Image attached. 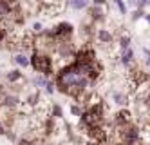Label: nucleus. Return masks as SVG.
Instances as JSON below:
<instances>
[{"label": "nucleus", "instance_id": "1", "mask_svg": "<svg viewBox=\"0 0 150 145\" xmlns=\"http://www.w3.org/2000/svg\"><path fill=\"white\" fill-rule=\"evenodd\" d=\"M31 67L36 73L44 74L45 78H51L54 74V58H52L51 53H42V51H33L29 56Z\"/></svg>", "mask_w": 150, "mask_h": 145}, {"label": "nucleus", "instance_id": "2", "mask_svg": "<svg viewBox=\"0 0 150 145\" xmlns=\"http://www.w3.org/2000/svg\"><path fill=\"white\" fill-rule=\"evenodd\" d=\"M54 31V40L56 42H65V40H71L72 35H74V26L71 22H58V24L52 27Z\"/></svg>", "mask_w": 150, "mask_h": 145}, {"label": "nucleus", "instance_id": "3", "mask_svg": "<svg viewBox=\"0 0 150 145\" xmlns=\"http://www.w3.org/2000/svg\"><path fill=\"white\" fill-rule=\"evenodd\" d=\"M130 124H132V111L128 107H123V109L117 111V113H114V116H112L114 129H121V127H127Z\"/></svg>", "mask_w": 150, "mask_h": 145}, {"label": "nucleus", "instance_id": "4", "mask_svg": "<svg viewBox=\"0 0 150 145\" xmlns=\"http://www.w3.org/2000/svg\"><path fill=\"white\" fill-rule=\"evenodd\" d=\"M20 105H22V100H20L18 94H4L2 98V104H0V107H4V109H11V111H16Z\"/></svg>", "mask_w": 150, "mask_h": 145}, {"label": "nucleus", "instance_id": "5", "mask_svg": "<svg viewBox=\"0 0 150 145\" xmlns=\"http://www.w3.org/2000/svg\"><path fill=\"white\" fill-rule=\"evenodd\" d=\"M89 18L92 24H101V22H105V9L100 7V6H91L89 7Z\"/></svg>", "mask_w": 150, "mask_h": 145}, {"label": "nucleus", "instance_id": "6", "mask_svg": "<svg viewBox=\"0 0 150 145\" xmlns=\"http://www.w3.org/2000/svg\"><path fill=\"white\" fill-rule=\"evenodd\" d=\"M110 98H112V102L120 107V109L128 107V104H130V98H128V94H127L125 91H112Z\"/></svg>", "mask_w": 150, "mask_h": 145}, {"label": "nucleus", "instance_id": "7", "mask_svg": "<svg viewBox=\"0 0 150 145\" xmlns=\"http://www.w3.org/2000/svg\"><path fill=\"white\" fill-rule=\"evenodd\" d=\"M96 38H98V42H100V44H105V46H109V44H112V42H114V35H112V31H110V29H105V27H101V29L96 31Z\"/></svg>", "mask_w": 150, "mask_h": 145}, {"label": "nucleus", "instance_id": "8", "mask_svg": "<svg viewBox=\"0 0 150 145\" xmlns=\"http://www.w3.org/2000/svg\"><path fill=\"white\" fill-rule=\"evenodd\" d=\"M134 49L132 47H128V49H125V51H121V54H120V64L123 65V67H132V64H134Z\"/></svg>", "mask_w": 150, "mask_h": 145}, {"label": "nucleus", "instance_id": "9", "mask_svg": "<svg viewBox=\"0 0 150 145\" xmlns=\"http://www.w3.org/2000/svg\"><path fill=\"white\" fill-rule=\"evenodd\" d=\"M13 62L18 65V67H29V65H31L29 54H25V53H22V51H18V53L13 54Z\"/></svg>", "mask_w": 150, "mask_h": 145}, {"label": "nucleus", "instance_id": "10", "mask_svg": "<svg viewBox=\"0 0 150 145\" xmlns=\"http://www.w3.org/2000/svg\"><path fill=\"white\" fill-rule=\"evenodd\" d=\"M6 80L9 84H18V82L24 80V73L20 71V69H11V71L6 73Z\"/></svg>", "mask_w": 150, "mask_h": 145}, {"label": "nucleus", "instance_id": "11", "mask_svg": "<svg viewBox=\"0 0 150 145\" xmlns=\"http://www.w3.org/2000/svg\"><path fill=\"white\" fill-rule=\"evenodd\" d=\"M67 4L74 11H83V9L89 7V0H67Z\"/></svg>", "mask_w": 150, "mask_h": 145}, {"label": "nucleus", "instance_id": "12", "mask_svg": "<svg viewBox=\"0 0 150 145\" xmlns=\"http://www.w3.org/2000/svg\"><path fill=\"white\" fill-rule=\"evenodd\" d=\"M38 104H40V91H35V93L27 94V98H25V105L27 107H36Z\"/></svg>", "mask_w": 150, "mask_h": 145}, {"label": "nucleus", "instance_id": "13", "mask_svg": "<svg viewBox=\"0 0 150 145\" xmlns=\"http://www.w3.org/2000/svg\"><path fill=\"white\" fill-rule=\"evenodd\" d=\"M130 44H132V38L128 36V35H120V38H117V46H120L121 51L128 49V47H130Z\"/></svg>", "mask_w": 150, "mask_h": 145}, {"label": "nucleus", "instance_id": "14", "mask_svg": "<svg viewBox=\"0 0 150 145\" xmlns=\"http://www.w3.org/2000/svg\"><path fill=\"white\" fill-rule=\"evenodd\" d=\"M51 116L54 120H62L63 118V109H62L60 104H52L51 105Z\"/></svg>", "mask_w": 150, "mask_h": 145}, {"label": "nucleus", "instance_id": "15", "mask_svg": "<svg viewBox=\"0 0 150 145\" xmlns=\"http://www.w3.org/2000/svg\"><path fill=\"white\" fill-rule=\"evenodd\" d=\"M47 80H49V78H45L44 74H38V76H35L33 80H31V84H33L35 87H38V89H44L45 84H47Z\"/></svg>", "mask_w": 150, "mask_h": 145}, {"label": "nucleus", "instance_id": "16", "mask_svg": "<svg viewBox=\"0 0 150 145\" xmlns=\"http://www.w3.org/2000/svg\"><path fill=\"white\" fill-rule=\"evenodd\" d=\"M69 111H71V114H72V116H76V118H80V116H81V113H83L85 109H83V107H81L80 104H72V105L69 107Z\"/></svg>", "mask_w": 150, "mask_h": 145}, {"label": "nucleus", "instance_id": "17", "mask_svg": "<svg viewBox=\"0 0 150 145\" xmlns=\"http://www.w3.org/2000/svg\"><path fill=\"white\" fill-rule=\"evenodd\" d=\"M44 91L47 93V94H54L56 93V84H54V80H47V84H45V87H44Z\"/></svg>", "mask_w": 150, "mask_h": 145}, {"label": "nucleus", "instance_id": "18", "mask_svg": "<svg viewBox=\"0 0 150 145\" xmlns=\"http://www.w3.org/2000/svg\"><path fill=\"white\" fill-rule=\"evenodd\" d=\"M145 15H146V11H145V9H134L130 18H132V22H137V20L145 18Z\"/></svg>", "mask_w": 150, "mask_h": 145}, {"label": "nucleus", "instance_id": "19", "mask_svg": "<svg viewBox=\"0 0 150 145\" xmlns=\"http://www.w3.org/2000/svg\"><path fill=\"white\" fill-rule=\"evenodd\" d=\"M16 145H36V140L35 138H27V136H22L16 140Z\"/></svg>", "mask_w": 150, "mask_h": 145}, {"label": "nucleus", "instance_id": "20", "mask_svg": "<svg viewBox=\"0 0 150 145\" xmlns=\"http://www.w3.org/2000/svg\"><path fill=\"white\" fill-rule=\"evenodd\" d=\"M31 33H33V35H42V33H44V24H42V22H35V24L31 26Z\"/></svg>", "mask_w": 150, "mask_h": 145}, {"label": "nucleus", "instance_id": "21", "mask_svg": "<svg viewBox=\"0 0 150 145\" xmlns=\"http://www.w3.org/2000/svg\"><path fill=\"white\" fill-rule=\"evenodd\" d=\"M7 38H9L7 27H6V26H0V46H2L4 42H7Z\"/></svg>", "mask_w": 150, "mask_h": 145}, {"label": "nucleus", "instance_id": "22", "mask_svg": "<svg viewBox=\"0 0 150 145\" xmlns=\"http://www.w3.org/2000/svg\"><path fill=\"white\" fill-rule=\"evenodd\" d=\"M116 6H117V11H120L121 15H127V13H128V7H127V4L123 2V0H120V2H117Z\"/></svg>", "mask_w": 150, "mask_h": 145}, {"label": "nucleus", "instance_id": "23", "mask_svg": "<svg viewBox=\"0 0 150 145\" xmlns=\"http://www.w3.org/2000/svg\"><path fill=\"white\" fill-rule=\"evenodd\" d=\"M143 54H145V64H146V67H150V49H148V47H143Z\"/></svg>", "mask_w": 150, "mask_h": 145}, {"label": "nucleus", "instance_id": "24", "mask_svg": "<svg viewBox=\"0 0 150 145\" xmlns=\"http://www.w3.org/2000/svg\"><path fill=\"white\" fill-rule=\"evenodd\" d=\"M145 7H148L146 0H137V2H136V9H145Z\"/></svg>", "mask_w": 150, "mask_h": 145}, {"label": "nucleus", "instance_id": "25", "mask_svg": "<svg viewBox=\"0 0 150 145\" xmlns=\"http://www.w3.org/2000/svg\"><path fill=\"white\" fill-rule=\"evenodd\" d=\"M92 6H100V7H105V6H107V0H92Z\"/></svg>", "mask_w": 150, "mask_h": 145}, {"label": "nucleus", "instance_id": "26", "mask_svg": "<svg viewBox=\"0 0 150 145\" xmlns=\"http://www.w3.org/2000/svg\"><path fill=\"white\" fill-rule=\"evenodd\" d=\"M6 134V125H4V121L0 120V136H4Z\"/></svg>", "mask_w": 150, "mask_h": 145}, {"label": "nucleus", "instance_id": "27", "mask_svg": "<svg viewBox=\"0 0 150 145\" xmlns=\"http://www.w3.org/2000/svg\"><path fill=\"white\" fill-rule=\"evenodd\" d=\"M4 94H6V87H4L2 84H0V100L4 98Z\"/></svg>", "mask_w": 150, "mask_h": 145}, {"label": "nucleus", "instance_id": "28", "mask_svg": "<svg viewBox=\"0 0 150 145\" xmlns=\"http://www.w3.org/2000/svg\"><path fill=\"white\" fill-rule=\"evenodd\" d=\"M145 20H146L148 24H150V13H146V15H145Z\"/></svg>", "mask_w": 150, "mask_h": 145}, {"label": "nucleus", "instance_id": "29", "mask_svg": "<svg viewBox=\"0 0 150 145\" xmlns=\"http://www.w3.org/2000/svg\"><path fill=\"white\" fill-rule=\"evenodd\" d=\"M112 2H114V4H117V2H120V0H112Z\"/></svg>", "mask_w": 150, "mask_h": 145}, {"label": "nucleus", "instance_id": "30", "mask_svg": "<svg viewBox=\"0 0 150 145\" xmlns=\"http://www.w3.org/2000/svg\"><path fill=\"white\" fill-rule=\"evenodd\" d=\"M146 2H148V6H150V0H146Z\"/></svg>", "mask_w": 150, "mask_h": 145}, {"label": "nucleus", "instance_id": "31", "mask_svg": "<svg viewBox=\"0 0 150 145\" xmlns=\"http://www.w3.org/2000/svg\"><path fill=\"white\" fill-rule=\"evenodd\" d=\"M0 76H2V71H0Z\"/></svg>", "mask_w": 150, "mask_h": 145}]
</instances>
